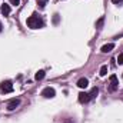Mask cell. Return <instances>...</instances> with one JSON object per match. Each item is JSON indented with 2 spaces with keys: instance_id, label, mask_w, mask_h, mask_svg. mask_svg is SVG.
<instances>
[{
  "instance_id": "1",
  "label": "cell",
  "mask_w": 123,
  "mask_h": 123,
  "mask_svg": "<svg viewBox=\"0 0 123 123\" xmlns=\"http://www.w3.org/2000/svg\"><path fill=\"white\" fill-rule=\"evenodd\" d=\"M27 26H29L30 29H40V27H43V20H42L39 16L33 14V16H30V17L27 19Z\"/></svg>"
},
{
  "instance_id": "2",
  "label": "cell",
  "mask_w": 123,
  "mask_h": 123,
  "mask_svg": "<svg viewBox=\"0 0 123 123\" xmlns=\"http://www.w3.org/2000/svg\"><path fill=\"white\" fill-rule=\"evenodd\" d=\"M42 96L46 97V99H52V97L56 96V92H55L53 87H44V89L42 90Z\"/></svg>"
},
{
  "instance_id": "3",
  "label": "cell",
  "mask_w": 123,
  "mask_h": 123,
  "mask_svg": "<svg viewBox=\"0 0 123 123\" xmlns=\"http://www.w3.org/2000/svg\"><path fill=\"white\" fill-rule=\"evenodd\" d=\"M0 87H1V92H4V93H12L13 92V85H12L10 80L3 82V83L0 85Z\"/></svg>"
},
{
  "instance_id": "4",
  "label": "cell",
  "mask_w": 123,
  "mask_h": 123,
  "mask_svg": "<svg viewBox=\"0 0 123 123\" xmlns=\"http://www.w3.org/2000/svg\"><path fill=\"white\" fill-rule=\"evenodd\" d=\"M109 79H110V90H112V92H115V90L119 87V80H117L116 74H112Z\"/></svg>"
},
{
  "instance_id": "5",
  "label": "cell",
  "mask_w": 123,
  "mask_h": 123,
  "mask_svg": "<svg viewBox=\"0 0 123 123\" xmlns=\"http://www.w3.org/2000/svg\"><path fill=\"white\" fill-rule=\"evenodd\" d=\"M90 99H92V97H90L89 93H86V92H80L79 93V102H80V103H87Z\"/></svg>"
},
{
  "instance_id": "6",
  "label": "cell",
  "mask_w": 123,
  "mask_h": 123,
  "mask_svg": "<svg viewBox=\"0 0 123 123\" xmlns=\"http://www.w3.org/2000/svg\"><path fill=\"white\" fill-rule=\"evenodd\" d=\"M19 105H20V100H19V99H12V100L7 103V110H14Z\"/></svg>"
},
{
  "instance_id": "7",
  "label": "cell",
  "mask_w": 123,
  "mask_h": 123,
  "mask_svg": "<svg viewBox=\"0 0 123 123\" xmlns=\"http://www.w3.org/2000/svg\"><path fill=\"white\" fill-rule=\"evenodd\" d=\"M115 49V44L113 43H107V44H105V46H102V53H109V52H112Z\"/></svg>"
},
{
  "instance_id": "8",
  "label": "cell",
  "mask_w": 123,
  "mask_h": 123,
  "mask_svg": "<svg viewBox=\"0 0 123 123\" xmlns=\"http://www.w3.org/2000/svg\"><path fill=\"white\" fill-rule=\"evenodd\" d=\"M77 86H79L80 89H86V87L89 86V80H87L86 77H82V79H79V82H77Z\"/></svg>"
},
{
  "instance_id": "9",
  "label": "cell",
  "mask_w": 123,
  "mask_h": 123,
  "mask_svg": "<svg viewBox=\"0 0 123 123\" xmlns=\"http://www.w3.org/2000/svg\"><path fill=\"white\" fill-rule=\"evenodd\" d=\"M10 12H12V9H10L9 4H1V13H3L4 16H9Z\"/></svg>"
},
{
  "instance_id": "10",
  "label": "cell",
  "mask_w": 123,
  "mask_h": 123,
  "mask_svg": "<svg viewBox=\"0 0 123 123\" xmlns=\"http://www.w3.org/2000/svg\"><path fill=\"white\" fill-rule=\"evenodd\" d=\"M43 77H44V70H39V72L34 74V79H36V80H42Z\"/></svg>"
},
{
  "instance_id": "11",
  "label": "cell",
  "mask_w": 123,
  "mask_h": 123,
  "mask_svg": "<svg viewBox=\"0 0 123 123\" xmlns=\"http://www.w3.org/2000/svg\"><path fill=\"white\" fill-rule=\"evenodd\" d=\"M103 23H105V17L102 16L97 22H96V29H102V26H103Z\"/></svg>"
},
{
  "instance_id": "12",
  "label": "cell",
  "mask_w": 123,
  "mask_h": 123,
  "mask_svg": "<svg viewBox=\"0 0 123 123\" xmlns=\"http://www.w3.org/2000/svg\"><path fill=\"white\" fill-rule=\"evenodd\" d=\"M106 74H107V66L105 64V66H102V67H100V76H102V77H105Z\"/></svg>"
},
{
  "instance_id": "13",
  "label": "cell",
  "mask_w": 123,
  "mask_h": 123,
  "mask_svg": "<svg viewBox=\"0 0 123 123\" xmlns=\"http://www.w3.org/2000/svg\"><path fill=\"white\" fill-rule=\"evenodd\" d=\"M89 94H90V97H92V99H93V97H96V96L99 94V89H97V87H93Z\"/></svg>"
},
{
  "instance_id": "14",
  "label": "cell",
  "mask_w": 123,
  "mask_h": 123,
  "mask_svg": "<svg viewBox=\"0 0 123 123\" xmlns=\"http://www.w3.org/2000/svg\"><path fill=\"white\" fill-rule=\"evenodd\" d=\"M117 63H119V64H123V53H120V55L117 56Z\"/></svg>"
},
{
  "instance_id": "15",
  "label": "cell",
  "mask_w": 123,
  "mask_h": 123,
  "mask_svg": "<svg viewBox=\"0 0 123 123\" xmlns=\"http://www.w3.org/2000/svg\"><path fill=\"white\" fill-rule=\"evenodd\" d=\"M9 1H10L12 4H14V6H19V4H20V0H9Z\"/></svg>"
},
{
  "instance_id": "16",
  "label": "cell",
  "mask_w": 123,
  "mask_h": 123,
  "mask_svg": "<svg viewBox=\"0 0 123 123\" xmlns=\"http://www.w3.org/2000/svg\"><path fill=\"white\" fill-rule=\"evenodd\" d=\"M113 1V4H122L123 3V0H112Z\"/></svg>"
},
{
  "instance_id": "17",
  "label": "cell",
  "mask_w": 123,
  "mask_h": 123,
  "mask_svg": "<svg viewBox=\"0 0 123 123\" xmlns=\"http://www.w3.org/2000/svg\"><path fill=\"white\" fill-rule=\"evenodd\" d=\"M59 22V14H55V23H57Z\"/></svg>"
},
{
  "instance_id": "18",
  "label": "cell",
  "mask_w": 123,
  "mask_h": 123,
  "mask_svg": "<svg viewBox=\"0 0 123 123\" xmlns=\"http://www.w3.org/2000/svg\"><path fill=\"white\" fill-rule=\"evenodd\" d=\"M1 27H3V26H1V22H0V31H1Z\"/></svg>"
},
{
  "instance_id": "19",
  "label": "cell",
  "mask_w": 123,
  "mask_h": 123,
  "mask_svg": "<svg viewBox=\"0 0 123 123\" xmlns=\"http://www.w3.org/2000/svg\"><path fill=\"white\" fill-rule=\"evenodd\" d=\"M0 12H1V9H0Z\"/></svg>"
}]
</instances>
